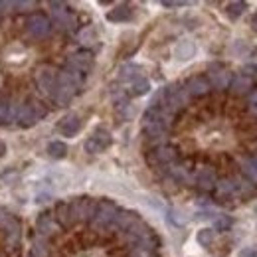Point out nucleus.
<instances>
[{
    "instance_id": "obj_8",
    "label": "nucleus",
    "mask_w": 257,
    "mask_h": 257,
    "mask_svg": "<svg viewBox=\"0 0 257 257\" xmlns=\"http://www.w3.org/2000/svg\"><path fill=\"white\" fill-rule=\"evenodd\" d=\"M26 30L30 36L34 38H46L48 34L52 32V20L48 18V16H44V14H32L30 18H28V22H26Z\"/></svg>"
},
{
    "instance_id": "obj_18",
    "label": "nucleus",
    "mask_w": 257,
    "mask_h": 257,
    "mask_svg": "<svg viewBox=\"0 0 257 257\" xmlns=\"http://www.w3.org/2000/svg\"><path fill=\"white\" fill-rule=\"evenodd\" d=\"M194 54H196V46H194L192 42H188V40H182L176 48H174V58L176 60H190Z\"/></svg>"
},
{
    "instance_id": "obj_31",
    "label": "nucleus",
    "mask_w": 257,
    "mask_h": 257,
    "mask_svg": "<svg viewBox=\"0 0 257 257\" xmlns=\"http://www.w3.org/2000/svg\"><path fill=\"white\" fill-rule=\"evenodd\" d=\"M4 153H6V145H4V143H0V157H2Z\"/></svg>"
},
{
    "instance_id": "obj_20",
    "label": "nucleus",
    "mask_w": 257,
    "mask_h": 257,
    "mask_svg": "<svg viewBox=\"0 0 257 257\" xmlns=\"http://www.w3.org/2000/svg\"><path fill=\"white\" fill-rule=\"evenodd\" d=\"M149 91H151V83H149V79L141 77V79H137L135 83H131L128 95L131 97H143V95H147Z\"/></svg>"
},
{
    "instance_id": "obj_26",
    "label": "nucleus",
    "mask_w": 257,
    "mask_h": 257,
    "mask_svg": "<svg viewBox=\"0 0 257 257\" xmlns=\"http://www.w3.org/2000/svg\"><path fill=\"white\" fill-rule=\"evenodd\" d=\"M229 225H231V220H229L227 216H220V218H216V222H214V229L225 231V229H229Z\"/></svg>"
},
{
    "instance_id": "obj_22",
    "label": "nucleus",
    "mask_w": 257,
    "mask_h": 257,
    "mask_svg": "<svg viewBox=\"0 0 257 257\" xmlns=\"http://www.w3.org/2000/svg\"><path fill=\"white\" fill-rule=\"evenodd\" d=\"M225 10H227V16L231 20H235V18H239L243 14V10H247V4L245 2H229L225 6Z\"/></svg>"
},
{
    "instance_id": "obj_1",
    "label": "nucleus",
    "mask_w": 257,
    "mask_h": 257,
    "mask_svg": "<svg viewBox=\"0 0 257 257\" xmlns=\"http://www.w3.org/2000/svg\"><path fill=\"white\" fill-rule=\"evenodd\" d=\"M83 77H85L83 73H79L75 69H69V67H64L62 71H58L56 85H54V91H52V99L58 105L71 103V99L75 97V93L79 91V87L83 83Z\"/></svg>"
},
{
    "instance_id": "obj_28",
    "label": "nucleus",
    "mask_w": 257,
    "mask_h": 257,
    "mask_svg": "<svg viewBox=\"0 0 257 257\" xmlns=\"http://www.w3.org/2000/svg\"><path fill=\"white\" fill-rule=\"evenodd\" d=\"M239 257H257V251L251 249V247H247V249H243V251L239 253Z\"/></svg>"
},
{
    "instance_id": "obj_3",
    "label": "nucleus",
    "mask_w": 257,
    "mask_h": 257,
    "mask_svg": "<svg viewBox=\"0 0 257 257\" xmlns=\"http://www.w3.org/2000/svg\"><path fill=\"white\" fill-rule=\"evenodd\" d=\"M192 180L194 186H198V190L202 192H212L216 182H218V174L212 166H200L192 170Z\"/></svg>"
},
{
    "instance_id": "obj_4",
    "label": "nucleus",
    "mask_w": 257,
    "mask_h": 257,
    "mask_svg": "<svg viewBox=\"0 0 257 257\" xmlns=\"http://www.w3.org/2000/svg\"><path fill=\"white\" fill-rule=\"evenodd\" d=\"M113 145V139H111V133L107 128L103 127H97L95 133L85 141V151L89 155H97V153H103L107 151L109 147Z\"/></svg>"
},
{
    "instance_id": "obj_23",
    "label": "nucleus",
    "mask_w": 257,
    "mask_h": 257,
    "mask_svg": "<svg viewBox=\"0 0 257 257\" xmlns=\"http://www.w3.org/2000/svg\"><path fill=\"white\" fill-rule=\"evenodd\" d=\"M196 239H198V243H200V245L210 247V245H212V241H214V229H210V227L200 229V231H198V235H196Z\"/></svg>"
},
{
    "instance_id": "obj_2",
    "label": "nucleus",
    "mask_w": 257,
    "mask_h": 257,
    "mask_svg": "<svg viewBox=\"0 0 257 257\" xmlns=\"http://www.w3.org/2000/svg\"><path fill=\"white\" fill-rule=\"evenodd\" d=\"M46 109L42 107V103H24V105H20L18 109H16V121L22 125V127H34L36 125V121L38 119H42V117H46Z\"/></svg>"
},
{
    "instance_id": "obj_29",
    "label": "nucleus",
    "mask_w": 257,
    "mask_h": 257,
    "mask_svg": "<svg viewBox=\"0 0 257 257\" xmlns=\"http://www.w3.org/2000/svg\"><path fill=\"white\" fill-rule=\"evenodd\" d=\"M164 8H176V6H184V2H162Z\"/></svg>"
},
{
    "instance_id": "obj_13",
    "label": "nucleus",
    "mask_w": 257,
    "mask_h": 257,
    "mask_svg": "<svg viewBox=\"0 0 257 257\" xmlns=\"http://www.w3.org/2000/svg\"><path fill=\"white\" fill-rule=\"evenodd\" d=\"M79 131H81V119L75 113H67L58 123V133H62L64 137H75Z\"/></svg>"
},
{
    "instance_id": "obj_6",
    "label": "nucleus",
    "mask_w": 257,
    "mask_h": 257,
    "mask_svg": "<svg viewBox=\"0 0 257 257\" xmlns=\"http://www.w3.org/2000/svg\"><path fill=\"white\" fill-rule=\"evenodd\" d=\"M54 220L56 224L64 229H69L77 224V214H75V208H73V202H60L56 208H54Z\"/></svg>"
},
{
    "instance_id": "obj_15",
    "label": "nucleus",
    "mask_w": 257,
    "mask_h": 257,
    "mask_svg": "<svg viewBox=\"0 0 257 257\" xmlns=\"http://www.w3.org/2000/svg\"><path fill=\"white\" fill-rule=\"evenodd\" d=\"M2 229H6V235H8V243L10 245H16L20 241V224L18 220L12 216V214H4V220H2Z\"/></svg>"
},
{
    "instance_id": "obj_25",
    "label": "nucleus",
    "mask_w": 257,
    "mask_h": 257,
    "mask_svg": "<svg viewBox=\"0 0 257 257\" xmlns=\"http://www.w3.org/2000/svg\"><path fill=\"white\" fill-rule=\"evenodd\" d=\"M32 6L34 2H2V8H14V12H24Z\"/></svg>"
},
{
    "instance_id": "obj_32",
    "label": "nucleus",
    "mask_w": 257,
    "mask_h": 257,
    "mask_svg": "<svg viewBox=\"0 0 257 257\" xmlns=\"http://www.w3.org/2000/svg\"><path fill=\"white\" fill-rule=\"evenodd\" d=\"M4 214H6V212H4V210H0V227H2V220H4Z\"/></svg>"
},
{
    "instance_id": "obj_17",
    "label": "nucleus",
    "mask_w": 257,
    "mask_h": 257,
    "mask_svg": "<svg viewBox=\"0 0 257 257\" xmlns=\"http://www.w3.org/2000/svg\"><path fill=\"white\" fill-rule=\"evenodd\" d=\"M133 18V10L128 4H119L117 8L107 12V20L109 22H128Z\"/></svg>"
},
{
    "instance_id": "obj_24",
    "label": "nucleus",
    "mask_w": 257,
    "mask_h": 257,
    "mask_svg": "<svg viewBox=\"0 0 257 257\" xmlns=\"http://www.w3.org/2000/svg\"><path fill=\"white\" fill-rule=\"evenodd\" d=\"M245 103H247V109H249V115L257 121V89H253L249 95L245 97Z\"/></svg>"
},
{
    "instance_id": "obj_7",
    "label": "nucleus",
    "mask_w": 257,
    "mask_h": 257,
    "mask_svg": "<svg viewBox=\"0 0 257 257\" xmlns=\"http://www.w3.org/2000/svg\"><path fill=\"white\" fill-rule=\"evenodd\" d=\"M206 79H208V83H210V87L212 89H218V91H224L229 87V81H231V73L224 69L220 64H212L210 65V71H208V75H206Z\"/></svg>"
},
{
    "instance_id": "obj_12",
    "label": "nucleus",
    "mask_w": 257,
    "mask_h": 257,
    "mask_svg": "<svg viewBox=\"0 0 257 257\" xmlns=\"http://www.w3.org/2000/svg\"><path fill=\"white\" fill-rule=\"evenodd\" d=\"M227 89H229L231 95L245 99V97L255 89V85H253V79H251V77H245V75H231V81H229V87H227Z\"/></svg>"
},
{
    "instance_id": "obj_21",
    "label": "nucleus",
    "mask_w": 257,
    "mask_h": 257,
    "mask_svg": "<svg viewBox=\"0 0 257 257\" xmlns=\"http://www.w3.org/2000/svg\"><path fill=\"white\" fill-rule=\"evenodd\" d=\"M48 155L52 157V159H65V155H67V145L62 143V141H52L50 145H48Z\"/></svg>"
},
{
    "instance_id": "obj_5",
    "label": "nucleus",
    "mask_w": 257,
    "mask_h": 257,
    "mask_svg": "<svg viewBox=\"0 0 257 257\" xmlns=\"http://www.w3.org/2000/svg\"><path fill=\"white\" fill-rule=\"evenodd\" d=\"M93 64H95L93 54H91L89 50H79V52H75V54H71V56L67 58L65 67L75 69V71H79V73L87 75V73L93 69Z\"/></svg>"
},
{
    "instance_id": "obj_10",
    "label": "nucleus",
    "mask_w": 257,
    "mask_h": 257,
    "mask_svg": "<svg viewBox=\"0 0 257 257\" xmlns=\"http://www.w3.org/2000/svg\"><path fill=\"white\" fill-rule=\"evenodd\" d=\"M56 75H58V73H56L50 65L40 67V69L36 71V85H38V89H40L42 93H46V95H52L54 85H56Z\"/></svg>"
},
{
    "instance_id": "obj_9",
    "label": "nucleus",
    "mask_w": 257,
    "mask_h": 257,
    "mask_svg": "<svg viewBox=\"0 0 257 257\" xmlns=\"http://www.w3.org/2000/svg\"><path fill=\"white\" fill-rule=\"evenodd\" d=\"M52 18L54 24L62 30H71L75 26V16L71 14V10H67L62 2H52Z\"/></svg>"
},
{
    "instance_id": "obj_27",
    "label": "nucleus",
    "mask_w": 257,
    "mask_h": 257,
    "mask_svg": "<svg viewBox=\"0 0 257 257\" xmlns=\"http://www.w3.org/2000/svg\"><path fill=\"white\" fill-rule=\"evenodd\" d=\"M241 75H245V77H255L257 75V65H253V64H247V65H243V73Z\"/></svg>"
},
{
    "instance_id": "obj_19",
    "label": "nucleus",
    "mask_w": 257,
    "mask_h": 257,
    "mask_svg": "<svg viewBox=\"0 0 257 257\" xmlns=\"http://www.w3.org/2000/svg\"><path fill=\"white\" fill-rule=\"evenodd\" d=\"M32 255L34 257H48V255H50V245H48V237H42V235H36V237H34Z\"/></svg>"
},
{
    "instance_id": "obj_14",
    "label": "nucleus",
    "mask_w": 257,
    "mask_h": 257,
    "mask_svg": "<svg viewBox=\"0 0 257 257\" xmlns=\"http://www.w3.org/2000/svg\"><path fill=\"white\" fill-rule=\"evenodd\" d=\"M56 229H58V224H56V220H54V214L44 212V214L38 216V220H36V231H38V235L50 237Z\"/></svg>"
},
{
    "instance_id": "obj_30",
    "label": "nucleus",
    "mask_w": 257,
    "mask_h": 257,
    "mask_svg": "<svg viewBox=\"0 0 257 257\" xmlns=\"http://www.w3.org/2000/svg\"><path fill=\"white\" fill-rule=\"evenodd\" d=\"M249 24H251L253 32H257V12H253V14H251V20H249Z\"/></svg>"
},
{
    "instance_id": "obj_33",
    "label": "nucleus",
    "mask_w": 257,
    "mask_h": 257,
    "mask_svg": "<svg viewBox=\"0 0 257 257\" xmlns=\"http://www.w3.org/2000/svg\"><path fill=\"white\" fill-rule=\"evenodd\" d=\"M0 8H2V2H0Z\"/></svg>"
},
{
    "instance_id": "obj_11",
    "label": "nucleus",
    "mask_w": 257,
    "mask_h": 257,
    "mask_svg": "<svg viewBox=\"0 0 257 257\" xmlns=\"http://www.w3.org/2000/svg\"><path fill=\"white\" fill-rule=\"evenodd\" d=\"M182 85H184V89L188 91V95L192 97V99L194 97H206L212 91V87H210L206 75H192V77H188Z\"/></svg>"
},
{
    "instance_id": "obj_16",
    "label": "nucleus",
    "mask_w": 257,
    "mask_h": 257,
    "mask_svg": "<svg viewBox=\"0 0 257 257\" xmlns=\"http://www.w3.org/2000/svg\"><path fill=\"white\" fill-rule=\"evenodd\" d=\"M141 77H143V69L137 64H125L119 69V81L123 83H135Z\"/></svg>"
}]
</instances>
